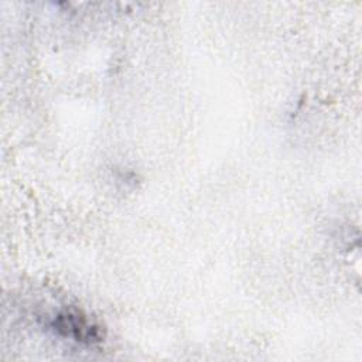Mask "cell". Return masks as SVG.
Returning <instances> with one entry per match:
<instances>
[{"instance_id": "6da1fadb", "label": "cell", "mask_w": 362, "mask_h": 362, "mask_svg": "<svg viewBox=\"0 0 362 362\" xmlns=\"http://www.w3.org/2000/svg\"><path fill=\"white\" fill-rule=\"evenodd\" d=\"M51 328L61 337L81 344H93L102 339L100 327L76 311H64L51 321Z\"/></svg>"}]
</instances>
